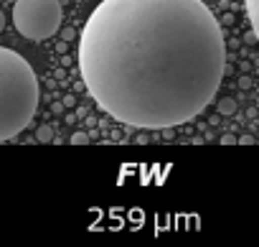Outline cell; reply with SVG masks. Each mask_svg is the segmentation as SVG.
Listing matches in <instances>:
<instances>
[{
    "label": "cell",
    "mask_w": 259,
    "mask_h": 247,
    "mask_svg": "<svg viewBox=\"0 0 259 247\" xmlns=\"http://www.w3.org/2000/svg\"><path fill=\"white\" fill-rule=\"evenodd\" d=\"M244 41H246V44H256V33H254V31H251V33H246V36H244Z\"/></svg>",
    "instance_id": "cell-12"
},
{
    "label": "cell",
    "mask_w": 259,
    "mask_h": 247,
    "mask_svg": "<svg viewBox=\"0 0 259 247\" xmlns=\"http://www.w3.org/2000/svg\"><path fill=\"white\" fill-rule=\"evenodd\" d=\"M36 138H38V140H41V143H49V140H51V138H54V130H51V128H49V125H41V128H38V130H36Z\"/></svg>",
    "instance_id": "cell-6"
},
{
    "label": "cell",
    "mask_w": 259,
    "mask_h": 247,
    "mask_svg": "<svg viewBox=\"0 0 259 247\" xmlns=\"http://www.w3.org/2000/svg\"><path fill=\"white\" fill-rule=\"evenodd\" d=\"M13 26L31 41L51 39L61 26V3L59 0H16Z\"/></svg>",
    "instance_id": "cell-3"
},
{
    "label": "cell",
    "mask_w": 259,
    "mask_h": 247,
    "mask_svg": "<svg viewBox=\"0 0 259 247\" xmlns=\"http://www.w3.org/2000/svg\"><path fill=\"white\" fill-rule=\"evenodd\" d=\"M239 143H241V146H251V143H254V138H251V135H241V138H239Z\"/></svg>",
    "instance_id": "cell-11"
},
{
    "label": "cell",
    "mask_w": 259,
    "mask_h": 247,
    "mask_svg": "<svg viewBox=\"0 0 259 247\" xmlns=\"http://www.w3.org/2000/svg\"><path fill=\"white\" fill-rule=\"evenodd\" d=\"M3 28H6V16H3V11H0V33H3Z\"/></svg>",
    "instance_id": "cell-14"
},
{
    "label": "cell",
    "mask_w": 259,
    "mask_h": 247,
    "mask_svg": "<svg viewBox=\"0 0 259 247\" xmlns=\"http://www.w3.org/2000/svg\"><path fill=\"white\" fill-rule=\"evenodd\" d=\"M38 107L33 66L13 49L0 46V143L21 135Z\"/></svg>",
    "instance_id": "cell-2"
},
{
    "label": "cell",
    "mask_w": 259,
    "mask_h": 247,
    "mask_svg": "<svg viewBox=\"0 0 259 247\" xmlns=\"http://www.w3.org/2000/svg\"><path fill=\"white\" fill-rule=\"evenodd\" d=\"M61 39H64V41H74V39H76V31H74V28H66V31L61 33Z\"/></svg>",
    "instance_id": "cell-8"
},
{
    "label": "cell",
    "mask_w": 259,
    "mask_h": 247,
    "mask_svg": "<svg viewBox=\"0 0 259 247\" xmlns=\"http://www.w3.org/2000/svg\"><path fill=\"white\" fill-rule=\"evenodd\" d=\"M69 143H71V146H87V143H89V135H87V133H74V135L69 138Z\"/></svg>",
    "instance_id": "cell-7"
},
{
    "label": "cell",
    "mask_w": 259,
    "mask_h": 247,
    "mask_svg": "<svg viewBox=\"0 0 259 247\" xmlns=\"http://www.w3.org/2000/svg\"><path fill=\"white\" fill-rule=\"evenodd\" d=\"M64 107H74V97H71V94L64 97Z\"/></svg>",
    "instance_id": "cell-13"
},
{
    "label": "cell",
    "mask_w": 259,
    "mask_h": 247,
    "mask_svg": "<svg viewBox=\"0 0 259 247\" xmlns=\"http://www.w3.org/2000/svg\"><path fill=\"white\" fill-rule=\"evenodd\" d=\"M79 72L107 115L163 130L211 104L226 44L203 0H102L79 39Z\"/></svg>",
    "instance_id": "cell-1"
},
{
    "label": "cell",
    "mask_w": 259,
    "mask_h": 247,
    "mask_svg": "<svg viewBox=\"0 0 259 247\" xmlns=\"http://www.w3.org/2000/svg\"><path fill=\"white\" fill-rule=\"evenodd\" d=\"M244 3H246V13H249L251 28H254L256 41H259V0H244Z\"/></svg>",
    "instance_id": "cell-4"
},
{
    "label": "cell",
    "mask_w": 259,
    "mask_h": 247,
    "mask_svg": "<svg viewBox=\"0 0 259 247\" xmlns=\"http://www.w3.org/2000/svg\"><path fill=\"white\" fill-rule=\"evenodd\" d=\"M219 115H236V102L231 97L219 99Z\"/></svg>",
    "instance_id": "cell-5"
},
{
    "label": "cell",
    "mask_w": 259,
    "mask_h": 247,
    "mask_svg": "<svg viewBox=\"0 0 259 247\" xmlns=\"http://www.w3.org/2000/svg\"><path fill=\"white\" fill-rule=\"evenodd\" d=\"M239 87H241V89H249V87H251V79H249V77H241V79H239Z\"/></svg>",
    "instance_id": "cell-10"
},
{
    "label": "cell",
    "mask_w": 259,
    "mask_h": 247,
    "mask_svg": "<svg viewBox=\"0 0 259 247\" xmlns=\"http://www.w3.org/2000/svg\"><path fill=\"white\" fill-rule=\"evenodd\" d=\"M239 143V138H234V135H224L221 138V146H236Z\"/></svg>",
    "instance_id": "cell-9"
}]
</instances>
